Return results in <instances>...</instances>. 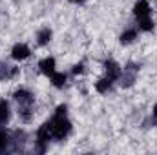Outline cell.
<instances>
[{"instance_id":"1","label":"cell","mask_w":157,"mask_h":155,"mask_svg":"<svg viewBox=\"0 0 157 155\" xmlns=\"http://www.w3.org/2000/svg\"><path fill=\"white\" fill-rule=\"evenodd\" d=\"M49 124H51V131L55 139H64L70 133V122L66 120L64 115H55V119Z\"/></svg>"},{"instance_id":"2","label":"cell","mask_w":157,"mask_h":155,"mask_svg":"<svg viewBox=\"0 0 157 155\" xmlns=\"http://www.w3.org/2000/svg\"><path fill=\"white\" fill-rule=\"evenodd\" d=\"M29 55H31V51H29V47L26 44H15L13 49H11V57L15 60H26Z\"/></svg>"},{"instance_id":"3","label":"cell","mask_w":157,"mask_h":155,"mask_svg":"<svg viewBox=\"0 0 157 155\" xmlns=\"http://www.w3.org/2000/svg\"><path fill=\"white\" fill-rule=\"evenodd\" d=\"M133 13H135V17H137V18L150 17L152 9H150V6H148V0H141V2H137V4L133 6Z\"/></svg>"},{"instance_id":"4","label":"cell","mask_w":157,"mask_h":155,"mask_svg":"<svg viewBox=\"0 0 157 155\" xmlns=\"http://www.w3.org/2000/svg\"><path fill=\"white\" fill-rule=\"evenodd\" d=\"M57 64H55V59L53 57H48V59H44L42 62H40V70H42V73H46L48 77H51L57 70Z\"/></svg>"},{"instance_id":"5","label":"cell","mask_w":157,"mask_h":155,"mask_svg":"<svg viewBox=\"0 0 157 155\" xmlns=\"http://www.w3.org/2000/svg\"><path fill=\"white\" fill-rule=\"evenodd\" d=\"M51 82H53L55 88H62V86L66 84V75L60 73V71H55V73L51 75Z\"/></svg>"},{"instance_id":"6","label":"cell","mask_w":157,"mask_h":155,"mask_svg":"<svg viewBox=\"0 0 157 155\" xmlns=\"http://www.w3.org/2000/svg\"><path fill=\"white\" fill-rule=\"evenodd\" d=\"M135 39H137V31L135 29H128V31H124L121 35V42L122 44H130V42H133Z\"/></svg>"},{"instance_id":"7","label":"cell","mask_w":157,"mask_h":155,"mask_svg":"<svg viewBox=\"0 0 157 155\" xmlns=\"http://www.w3.org/2000/svg\"><path fill=\"white\" fill-rule=\"evenodd\" d=\"M139 28L143 31H152L154 29V20L150 17H144V18H139Z\"/></svg>"},{"instance_id":"8","label":"cell","mask_w":157,"mask_h":155,"mask_svg":"<svg viewBox=\"0 0 157 155\" xmlns=\"http://www.w3.org/2000/svg\"><path fill=\"white\" fill-rule=\"evenodd\" d=\"M49 40H51V31H49V29H42L39 33V44L44 46V44H48Z\"/></svg>"},{"instance_id":"9","label":"cell","mask_w":157,"mask_h":155,"mask_svg":"<svg viewBox=\"0 0 157 155\" xmlns=\"http://www.w3.org/2000/svg\"><path fill=\"white\" fill-rule=\"evenodd\" d=\"M110 84H112V78H102V80H99V84H97V91H106L108 88H110Z\"/></svg>"},{"instance_id":"10","label":"cell","mask_w":157,"mask_h":155,"mask_svg":"<svg viewBox=\"0 0 157 155\" xmlns=\"http://www.w3.org/2000/svg\"><path fill=\"white\" fill-rule=\"evenodd\" d=\"M17 99H18L20 102H31L29 93H26V91H18V93H17Z\"/></svg>"},{"instance_id":"11","label":"cell","mask_w":157,"mask_h":155,"mask_svg":"<svg viewBox=\"0 0 157 155\" xmlns=\"http://www.w3.org/2000/svg\"><path fill=\"white\" fill-rule=\"evenodd\" d=\"M6 117H7V106L4 102H0V122L6 120Z\"/></svg>"},{"instance_id":"12","label":"cell","mask_w":157,"mask_h":155,"mask_svg":"<svg viewBox=\"0 0 157 155\" xmlns=\"http://www.w3.org/2000/svg\"><path fill=\"white\" fill-rule=\"evenodd\" d=\"M6 144H7V137H6V133H4V131H0V152L6 148Z\"/></svg>"},{"instance_id":"13","label":"cell","mask_w":157,"mask_h":155,"mask_svg":"<svg viewBox=\"0 0 157 155\" xmlns=\"http://www.w3.org/2000/svg\"><path fill=\"white\" fill-rule=\"evenodd\" d=\"M73 71H75V73H80V71H82V66H80V64L75 66V70H73Z\"/></svg>"},{"instance_id":"14","label":"cell","mask_w":157,"mask_h":155,"mask_svg":"<svg viewBox=\"0 0 157 155\" xmlns=\"http://www.w3.org/2000/svg\"><path fill=\"white\" fill-rule=\"evenodd\" d=\"M154 115L157 117V106H155V108H154Z\"/></svg>"},{"instance_id":"15","label":"cell","mask_w":157,"mask_h":155,"mask_svg":"<svg viewBox=\"0 0 157 155\" xmlns=\"http://www.w3.org/2000/svg\"><path fill=\"white\" fill-rule=\"evenodd\" d=\"M73 2H84V0H73Z\"/></svg>"}]
</instances>
